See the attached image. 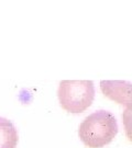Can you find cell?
Returning a JSON list of instances; mask_svg holds the SVG:
<instances>
[{
  "label": "cell",
  "mask_w": 132,
  "mask_h": 148,
  "mask_svg": "<svg viewBox=\"0 0 132 148\" xmlns=\"http://www.w3.org/2000/svg\"><path fill=\"white\" fill-rule=\"evenodd\" d=\"M101 91L106 97L122 106H131V82L121 80H104L100 82Z\"/></svg>",
  "instance_id": "obj_3"
},
{
  "label": "cell",
  "mask_w": 132,
  "mask_h": 148,
  "mask_svg": "<svg viewBox=\"0 0 132 148\" xmlns=\"http://www.w3.org/2000/svg\"><path fill=\"white\" fill-rule=\"evenodd\" d=\"M18 132L9 120L0 117V148H16Z\"/></svg>",
  "instance_id": "obj_4"
},
{
  "label": "cell",
  "mask_w": 132,
  "mask_h": 148,
  "mask_svg": "<svg viewBox=\"0 0 132 148\" xmlns=\"http://www.w3.org/2000/svg\"><path fill=\"white\" fill-rule=\"evenodd\" d=\"M118 133V123L112 113L98 110L91 113L79 125L78 135L90 148H100L109 144Z\"/></svg>",
  "instance_id": "obj_1"
},
{
  "label": "cell",
  "mask_w": 132,
  "mask_h": 148,
  "mask_svg": "<svg viewBox=\"0 0 132 148\" xmlns=\"http://www.w3.org/2000/svg\"><path fill=\"white\" fill-rule=\"evenodd\" d=\"M59 104L69 113H82L95 98V87L90 80H63L57 90Z\"/></svg>",
  "instance_id": "obj_2"
}]
</instances>
